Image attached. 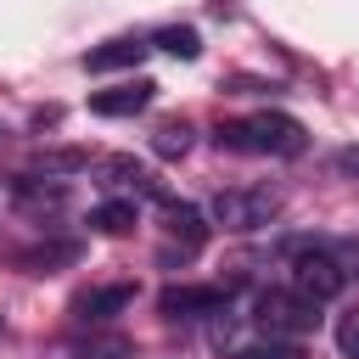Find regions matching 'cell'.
<instances>
[{
    "mask_svg": "<svg viewBox=\"0 0 359 359\" xmlns=\"http://www.w3.org/2000/svg\"><path fill=\"white\" fill-rule=\"evenodd\" d=\"M17 202L45 213V208H62V202H67V185H62V180H56V185H39V180H17Z\"/></svg>",
    "mask_w": 359,
    "mask_h": 359,
    "instance_id": "obj_16",
    "label": "cell"
},
{
    "mask_svg": "<svg viewBox=\"0 0 359 359\" xmlns=\"http://www.w3.org/2000/svg\"><path fill=\"white\" fill-rule=\"evenodd\" d=\"M202 241H208L202 213H196L191 202H168V247H163V264H174V252H180V258H196Z\"/></svg>",
    "mask_w": 359,
    "mask_h": 359,
    "instance_id": "obj_8",
    "label": "cell"
},
{
    "mask_svg": "<svg viewBox=\"0 0 359 359\" xmlns=\"http://www.w3.org/2000/svg\"><path fill=\"white\" fill-rule=\"evenodd\" d=\"M191 140H196V135H191V123H185V118H168V123H157V135H151V151L174 163V157H185V151H191Z\"/></svg>",
    "mask_w": 359,
    "mask_h": 359,
    "instance_id": "obj_13",
    "label": "cell"
},
{
    "mask_svg": "<svg viewBox=\"0 0 359 359\" xmlns=\"http://www.w3.org/2000/svg\"><path fill=\"white\" fill-rule=\"evenodd\" d=\"M73 258H79V241H39V247L22 252V269L50 275V264H73Z\"/></svg>",
    "mask_w": 359,
    "mask_h": 359,
    "instance_id": "obj_14",
    "label": "cell"
},
{
    "mask_svg": "<svg viewBox=\"0 0 359 359\" xmlns=\"http://www.w3.org/2000/svg\"><path fill=\"white\" fill-rule=\"evenodd\" d=\"M230 303V286H208V280H174L157 292V309L168 320H208V314H224Z\"/></svg>",
    "mask_w": 359,
    "mask_h": 359,
    "instance_id": "obj_5",
    "label": "cell"
},
{
    "mask_svg": "<svg viewBox=\"0 0 359 359\" xmlns=\"http://www.w3.org/2000/svg\"><path fill=\"white\" fill-rule=\"evenodd\" d=\"M213 146L219 151H236V157H297L309 146L303 123L292 112H247V118H224L213 129Z\"/></svg>",
    "mask_w": 359,
    "mask_h": 359,
    "instance_id": "obj_1",
    "label": "cell"
},
{
    "mask_svg": "<svg viewBox=\"0 0 359 359\" xmlns=\"http://www.w3.org/2000/svg\"><path fill=\"white\" fill-rule=\"evenodd\" d=\"M101 185H107V191H129V196H157V202H163L151 168L135 163V157H107V163H101Z\"/></svg>",
    "mask_w": 359,
    "mask_h": 359,
    "instance_id": "obj_9",
    "label": "cell"
},
{
    "mask_svg": "<svg viewBox=\"0 0 359 359\" xmlns=\"http://www.w3.org/2000/svg\"><path fill=\"white\" fill-rule=\"evenodd\" d=\"M280 213V191L275 185H230L213 196V224L247 236V230H264L269 219Z\"/></svg>",
    "mask_w": 359,
    "mask_h": 359,
    "instance_id": "obj_4",
    "label": "cell"
},
{
    "mask_svg": "<svg viewBox=\"0 0 359 359\" xmlns=\"http://www.w3.org/2000/svg\"><path fill=\"white\" fill-rule=\"evenodd\" d=\"M151 45L146 39H135V34H123V39H107V45H95V50H84V73H112V67H135L140 56H146Z\"/></svg>",
    "mask_w": 359,
    "mask_h": 359,
    "instance_id": "obj_10",
    "label": "cell"
},
{
    "mask_svg": "<svg viewBox=\"0 0 359 359\" xmlns=\"http://www.w3.org/2000/svg\"><path fill=\"white\" fill-rule=\"evenodd\" d=\"M337 252H342V264H348V275H359V236H348V241H342Z\"/></svg>",
    "mask_w": 359,
    "mask_h": 359,
    "instance_id": "obj_20",
    "label": "cell"
},
{
    "mask_svg": "<svg viewBox=\"0 0 359 359\" xmlns=\"http://www.w3.org/2000/svg\"><path fill=\"white\" fill-rule=\"evenodd\" d=\"M337 353L342 359H359V309L337 314Z\"/></svg>",
    "mask_w": 359,
    "mask_h": 359,
    "instance_id": "obj_17",
    "label": "cell"
},
{
    "mask_svg": "<svg viewBox=\"0 0 359 359\" xmlns=\"http://www.w3.org/2000/svg\"><path fill=\"white\" fill-rule=\"evenodd\" d=\"M151 95H157L151 79H123V84H112V90H95V95H90V112H95V118H135V112L151 107Z\"/></svg>",
    "mask_w": 359,
    "mask_h": 359,
    "instance_id": "obj_7",
    "label": "cell"
},
{
    "mask_svg": "<svg viewBox=\"0 0 359 359\" xmlns=\"http://www.w3.org/2000/svg\"><path fill=\"white\" fill-rule=\"evenodd\" d=\"M135 303V286L129 280H112V286H90V292H79L73 303H67V314L79 320V325H107L112 314H123Z\"/></svg>",
    "mask_w": 359,
    "mask_h": 359,
    "instance_id": "obj_6",
    "label": "cell"
},
{
    "mask_svg": "<svg viewBox=\"0 0 359 359\" xmlns=\"http://www.w3.org/2000/svg\"><path fill=\"white\" fill-rule=\"evenodd\" d=\"M292 286L309 297V303H337L342 286H348V264L337 247H297L292 252Z\"/></svg>",
    "mask_w": 359,
    "mask_h": 359,
    "instance_id": "obj_3",
    "label": "cell"
},
{
    "mask_svg": "<svg viewBox=\"0 0 359 359\" xmlns=\"http://www.w3.org/2000/svg\"><path fill=\"white\" fill-rule=\"evenodd\" d=\"M151 45L168 50V56H180V62H196V56H202V34H196V28H157Z\"/></svg>",
    "mask_w": 359,
    "mask_h": 359,
    "instance_id": "obj_15",
    "label": "cell"
},
{
    "mask_svg": "<svg viewBox=\"0 0 359 359\" xmlns=\"http://www.w3.org/2000/svg\"><path fill=\"white\" fill-rule=\"evenodd\" d=\"M331 168H337V174H348V180H359V146H342V151L331 157Z\"/></svg>",
    "mask_w": 359,
    "mask_h": 359,
    "instance_id": "obj_19",
    "label": "cell"
},
{
    "mask_svg": "<svg viewBox=\"0 0 359 359\" xmlns=\"http://www.w3.org/2000/svg\"><path fill=\"white\" fill-rule=\"evenodd\" d=\"M252 320H258L264 337H292L297 342L320 325V303H309L297 286H264L252 297Z\"/></svg>",
    "mask_w": 359,
    "mask_h": 359,
    "instance_id": "obj_2",
    "label": "cell"
},
{
    "mask_svg": "<svg viewBox=\"0 0 359 359\" xmlns=\"http://www.w3.org/2000/svg\"><path fill=\"white\" fill-rule=\"evenodd\" d=\"M123 353H129L123 337H107V342H84L79 348V359H123Z\"/></svg>",
    "mask_w": 359,
    "mask_h": 359,
    "instance_id": "obj_18",
    "label": "cell"
},
{
    "mask_svg": "<svg viewBox=\"0 0 359 359\" xmlns=\"http://www.w3.org/2000/svg\"><path fill=\"white\" fill-rule=\"evenodd\" d=\"M230 359H303V348L292 337H252V342H236Z\"/></svg>",
    "mask_w": 359,
    "mask_h": 359,
    "instance_id": "obj_12",
    "label": "cell"
},
{
    "mask_svg": "<svg viewBox=\"0 0 359 359\" xmlns=\"http://www.w3.org/2000/svg\"><path fill=\"white\" fill-rule=\"evenodd\" d=\"M129 224H135V202H123V196L90 208V230H101V236H123Z\"/></svg>",
    "mask_w": 359,
    "mask_h": 359,
    "instance_id": "obj_11",
    "label": "cell"
}]
</instances>
